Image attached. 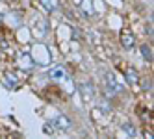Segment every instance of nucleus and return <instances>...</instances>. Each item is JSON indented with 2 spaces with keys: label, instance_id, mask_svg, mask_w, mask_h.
I'll return each instance as SVG.
<instances>
[{
  "label": "nucleus",
  "instance_id": "obj_5",
  "mask_svg": "<svg viewBox=\"0 0 154 139\" xmlns=\"http://www.w3.org/2000/svg\"><path fill=\"white\" fill-rule=\"evenodd\" d=\"M82 11H84V15L85 17H89V15H93V4H91V0H82Z\"/></svg>",
  "mask_w": 154,
  "mask_h": 139
},
{
  "label": "nucleus",
  "instance_id": "obj_7",
  "mask_svg": "<svg viewBox=\"0 0 154 139\" xmlns=\"http://www.w3.org/2000/svg\"><path fill=\"white\" fill-rule=\"evenodd\" d=\"M50 78H52V80H63V78H65V71H63L61 67L52 69V71H50Z\"/></svg>",
  "mask_w": 154,
  "mask_h": 139
},
{
  "label": "nucleus",
  "instance_id": "obj_12",
  "mask_svg": "<svg viewBox=\"0 0 154 139\" xmlns=\"http://www.w3.org/2000/svg\"><path fill=\"white\" fill-rule=\"evenodd\" d=\"M0 23H2V15H0Z\"/></svg>",
  "mask_w": 154,
  "mask_h": 139
},
{
  "label": "nucleus",
  "instance_id": "obj_3",
  "mask_svg": "<svg viewBox=\"0 0 154 139\" xmlns=\"http://www.w3.org/2000/svg\"><path fill=\"white\" fill-rule=\"evenodd\" d=\"M52 124H54V126H58V128H61V130H67V128L71 126V121H69L65 115H60V117H56V119H54Z\"/></svg>",
  "mask_w": 154,
  "mask_h": 139
},
{
  "label": "nucleus",
  "instance_id": "obj_8",
  "mask_svg": "<svg viewBox=\"0 0 154 139\" xmlns=\"http://www.w3.org/2000/svg\"><path fill=\"white\" fill-rule=\"evenodd\" d=\"M141 54H143V59L145 61H152V50L149 45H141Z\"/></svg>",
  "mask_w": 154,
  "mask_h": 139
},
{
  "label": "nucleus",
  "instance_id": "obj_1",
  "mask_svg": "<svg viewBox=\"0 0 154 139\" xmlns=\"http://www.w3.org/2000/svg\"><path fill=\"white\" fill-rule=\"evenodd\" d=\"M121 45H123L126 50H130L132 47L136 45V35L132 34L130 30H123V32H121Z\"/></svg>",
  "mask_w": 154,
  "mask_h": 139
},
{
  "label": "nucleus",
  "instance_id": "obj_9",
  "mask_svg": "<svg viewBox=\"0 0 154 139\" xmlns=\"http://www.w3.org/2000/svg\"><path fill=\"white\" fill-rule=\"evenodd\" d=\"M123 130H126V132H128L126 135H130V137H134V135H136V130H134V128H132L128 122H126V124H123Z\"/></svg>",
  "mask_w": 154,
  "mask_h": 139
},
{
  "label": "nucleus",
  "instance_id": "obj_11",
  "mask_svg": "<svg viewBox=\"0 0 154 139\" xmlns=\"http://www.w3.org/2000/svg\"><path fill=\"white\" fill-rule=\"evenodd\" d=\"M6 76H8V80H9V82H13V83L17 82V76H15L13 72H6Z\"/></svg>",
  "mask_w": 154,
  "mask_h": 139
},
{
  "label": "nucleus",
  "instance_id": "obj_6",
  "mask_svg": "<svg viewBox=\"0 0 154 139\" xmlns=\"http://www.w3.org/2000/svg\"><path fill=\"white\" fill-rule=\"evenodd\" d=\"M41 6L50 13V11H54V9L58 8V0H41Z\"/></svg>",
  "mask_w": 154,
  "mask_h": 139
},
{
  "label": "nucleus",
  "instance_id": "obj_10",
  "mask_svg": "<svg viewBox=\"0 0 154 139\" xmlns=\"http://www.w3.org/2000/svg\"><path fill=\"white\" fill-rule=\"evenodd\" d=\"M43 130H45L47 135H54V128H52V124H45V126H43Z\"/></svg>",
  "mask_w": 154,
  "mask_h": 139
},
{
  "label": "nucleus",
  "instance_id": "obj_4",
  "mask_svg": "<svg viewBox=\"0 0 154 139\" xmlns=\"http://www.w3.org/2000/svg\"><path fill=\"white\" fill-rule=\"evenodd\" d=\"M125 78H126L128 85H136V83H137V80H139L134 69H128V71H126V74H125Z\"/></svg>",
  "mask_w": 154,
  "mask_h": 139
},
{
  "label": "nucleus",
  "instance_id": "obj_2",
  "mask_svg": "<svg viewBox=\"0 0 154 139\" xmlns=\"http://www.w3.org/2000/svg\"><path fill=\"white\" fill-rule=\"evenodd\" d=\"M93 85L91 83H82L80 85V95H82V98H84V102H89L91 98H93Z\"/></svg>",
  "mask_w": 154,
  "mask_h": 139
}]
</instances>
